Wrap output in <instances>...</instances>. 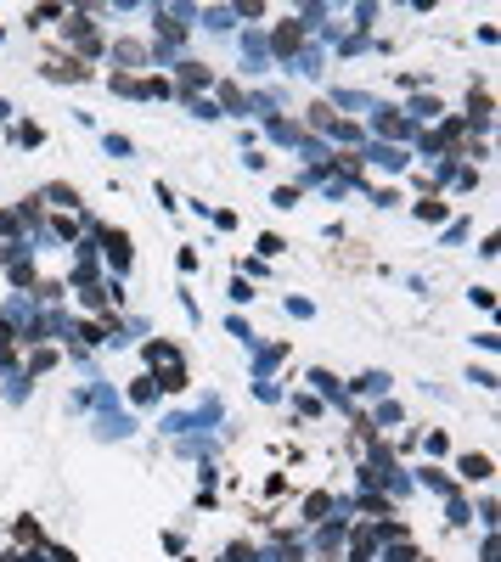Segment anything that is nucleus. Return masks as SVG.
<instances>
[{"mask_svg":"<svg viewBox=\"0 0 501 562\" xmlns=\"http://www.w3.org/2000/svg\"><path fill=\"white\" fill-rule=\"evenodd\" d=\"M46 73H51V79H85V62H73V57L62 62V57H51V62H46Z\"/></svg>","mask_w":501,"mask_h":562,"instance_id":"obj_1","label":"nucleus"},{"mask_svg":"<svg viewBox=\"0 0 501 562\" xmlns=\"http://www.w3.org/2000/svg\"><path fill=\"white\" fill-rule=\"evenodd\" d=\"M462 478H468V484L490 478V456H462Z\"/></svg>","mask_w":501,"mask_h":562,"instance_id":"obj_2","label":"nucleus"},{"mask_svg":"<svg viewBox=\"0 0 501 562\" xmlns=\"http://www.w3.org/2000/svg\"><path fill=\"white\" fill-rule=\"evenodd\" d=\"M299 39H304V34H299L293 23H287V28H276V51H282V57H287V51H299Z\"/></svg>","mask_w":501,"mask_h":562,"instance_id":"obj_3","label":"nucleus"},{"mask_svg":"<svg viewBox=\"0 0 501 562\" xmlns=\"http://www.w3.org/2000/svg\"><path fill=\"white\" fill-rule=\"evenodd\" d=\"M113 57H118V62H147V46H141V39H124Z\"/></svg>","mask_w":501,"mask_h":562,"instance_id":"obj_4","label":"nucleus"},{"mask_svg":"<svg viewBox=\"0 0 501 562\" xmlns=\"http://www.w3.org/2000/svg\"><path fill=\"white\" fill-rule=\"evenodd\" d=\"M181 79H186V84H208V68H197V62H186V68H181Z\"/></svg>","mask_w":501,"mask_h":562,"instance_id":"obj_5","label":"nucleus"},{"mask_svg":"<svg viewBox=\"0 0 501 562\" xmlns=\"http://www.w3.org/2000/svg\"><path fill=\"white\" fill-rule=\"evenodd\" d=\"M417 214H423V220H445V208H439L434 197H423V203H417Z\"/></svg>","mask_w":501,"mask_h":562,"instance_id":"obj_6","label":"nucleus"},{"mask_svg":"<svg viewBox=\"0 0 501 562\" xmlns=\"http://www.w3.org/2000/svg\"><path fill=\"white\" fill-rule=\"evenodd\" d=\"M51 562H79V556L73 551H51Z\"/></svg>","mask_w":501,"mask_h":562,"instance_id":"obj_7","label":"nucleus"}]
</instances>
